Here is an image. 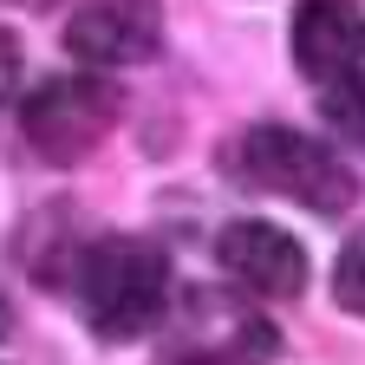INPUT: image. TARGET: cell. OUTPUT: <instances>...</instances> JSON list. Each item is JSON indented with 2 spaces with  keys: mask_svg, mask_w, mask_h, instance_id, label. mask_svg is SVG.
<instances>
[{
  "mask_svg": "<svg viewBox=\"0 0 365 365\" xmlns=\"http://www.w3.org/2000/svg\"><path fill=\"white\" fill-rule=\"evenodd\" d=\"M14 85H20V39L0 33V98H14Z\"/></svg>",
  "mask_w": 365,
  "mask_h": 365,
  "instance_id": "cell-10",
  "label": "cell"
},
{
  "mask_svg": "<svg viewBox=\"0 0 365 365\" xmlns=\"http://www.w3.org/2000/svg\"><path fill=\"white\" fill-rule=\"evenodd\" d=\"M163 39V0H85L66 26V53L91 72L150 59Z\"/></svg>",
  "mask_w": 365,
  "mask_h": 365,
  "instance_id": "cell-5",
  "label": "cell"
},
{
  "mask_svg": "<svg viewBox=\"0 0 365 365\" xmlns=\"http://www.w3.org/2000/svg\"><path fill=\"white\" fill-rule=\"evenodd\" d=\"M228 170H235L242 190L261 196H287L313 215H339L359 202V176L346 170L339 150H327L319 137L294 130V124H255L242 130V144L228 150Z\"/></svg>",
  "mask_w": 365,
  "mask_h": 365,
  "instance_id": "cell-2",
  "label": "cell"
},
{
  "mask_svg": "<svg viewBox=\"0 0 365 365\" xmlns=\"http://www.w3.org/2000/svg\"><path fill=\"white\" fill-rule=\"evenodd\" d=\"M157 327H163V365H267L281 352L274 319L228 287H182Z\"/></svg>",
  "mask_w": 365,
  "mask_h": 365,
  "instance_id": "cell-3",
  "label": "cell"
},
{
  "mask_svg": "<svg viewBox=\"0 0 365 365\" xmlns=\"http://www.w3.org/2000/svg\"><path fill=\"white\" fill-rule=\"evenodd\" d=\"M7 327H14V307H7V300H0V333H7Z\"/></svg>",
  "mask_w": 365,
  "mask_h": 365,
  "instance_id": "cell-11",
  "label": "cell"
},
{
  "mask_svg": "<svg viewBox=\"0 0 365 365\" xmlns=\"http://www.w3.org/2000/svg\"><path fill=\"white\" fill-rule=\"evenodd\" d=\"M319 118H327V130H339L352 150H365V72H346V78H333L319 91Z\"/></svg>",
  "mask_w": 365,
  "mask_h": 365,
  "instance_id": "cell-8",
  "label": "cell"
},
{
  "mask_svg": "<svg viewBox=\"0 0 365 365\" xmlns=\"http://www.w3.org/2000/svg\"><path fill=\"white\" fill-rule=\"evenodd\" d=\"M72 300L98 339H144L170 307V255L144 235H98L72 261Z\"/></svg>",
  "mask_w": 365,
  "mask_h": 365,
  "instance_id": "cell-1",
  "label": "cell"
},
{
  "mask_svg": "<svg viewBox=\"0 0 365 365\" xmlns=\"http://www.w3.org/2000/svg\"><path fill=\"white\" fill-rule=\"evenodd\" d=\"M111 124H118V85L91 78V72L39 78L20 105V130H26L33 157H46V163H85L105 144Z\"/></svg>",
  "mask_w": 365,
  "mask_h": 365,
  "instance_id": "cell-4",
  "label": "cell"
},
{
  "mask_svg": "<svg viewBox=\"0 0 365 365\" xmlns=\"http://www.w3.org/2000/svg\"><path fill=\"white\" fill-rule=\"evenodd\" d=\"M294 66L319 85H333L365 66V14L352 0H300L294 14Z\"/></svg>",
  "mask_w": 365,
  "mask_h": 365,
  "instance_id": "cell-7",
  "label": "cell"
},
{
  "mask_svg": "<svg viewBox=\"0 0 365 365\" xmlns=\"http://www.w3.org/2000/svg\"><path fill=\"white\" fill-rule=\"evenodd\" d=\"M333 300L352 313V319H365V228L339 248V261H333Z\"/></svg>",
  "mask_w": 365,
  "mask_h": 365,
  "instance_id": "cell-9",
  "label": "cell"
},
{
  "mask_svg": "<svg viewBox=\"0 0 365 365\" xmlns=\"http://www.w3.org/2000/svg\"><path fill=\"white\" fill-rule=\"evenodd\" d=\"M215 261L255 300H294L307 287V248L274 222H228L215 235Z\"/></svg>",
  "mask_w": 365,
  "mask_h": 365,
  "instance_id": "cell-6",
  "label": "cell"
}]
</instances>
